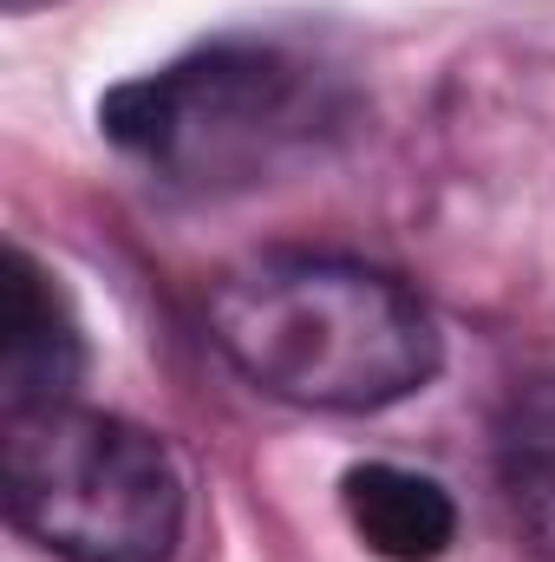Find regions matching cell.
<instances>
[{"label":"cell","instance_id":"6da1fadb","mask_svg":"<svg viewBox=\"0 0 555 562\" xmlns=\"http://www.w3.org/2000/svg\"><path fill=\"white\" fill-rule=\"evenodd\" d=\"M209 334L242 380L307 413H380L438 373L431 307L386 269L281 249L216 281Z\"/></svg>","mask_w":555,"mask_h":562},{"label":"cell","instance_id":"7a4b0ae2","mask_svg":"<svg viewBox=\"0 0 555 562\" xmlns=\"http://www.w3.org/2000/svg\"><path fill=\"white\" fill-rule=\"evenodd\" d=\"M99 119L163 183L236 190L333 132L340 86L327 66L275 40H223L138 86H118Z\"/></svg>","mask_w":555,"mask_h":562},{"label":"cell","instance_id":"3957f363","mask_svg":"<svg viewBox=\"0 0 555 562\" xmlns=\"http://www.w3.org/2000/svg\"><path fill=\"white\" fill-rule=\"evenodd\" d=\"M0 504L59 562H163L183 537V477L163 438L79 400L0 413Z\"/></svg>","mask_w":555,"mask_h":562},{"label":"cell","instance_id":"277c9868","mask_svg":"<svg viewBox=\"0 0 555 562\" xmlns=\"http://www.w3.org/2000/svg\"><path fill=\"white\" fill-rule=\"evenodd\" d=\"M86 373L79 321L26 249L7 256V314H0V413H33L72 400Z\"/></svg>","mask_w":555,"mask_h":562},{"label":"cell","instance_id":"5b68a950","mask_svg":"<svg viewBox=\"0 0 555 562\" xmlns=\"http://www.w3.org/2000/svg\"><path fill=\"white\" fill-rule=\"evenodd\" d=\"M340 504L360 543L386 562H438L457 537V510L444 484L406 464H353L340 484Z\"/></svg>","mask_w":555,"mask_h":562},{"label":"cell","instance_id":"8992f818","mask_svg":"<svg viewBox=\"0 0 555 562\" xmlns=\"http://www.w3.org/2000/svg\"><path fill=\"white\" fill-rule=\"evenodd\" d=\"M7 7H33V0H7Z\"/></svg>","mask_w":555,"mask_h":562}]
</instances>
